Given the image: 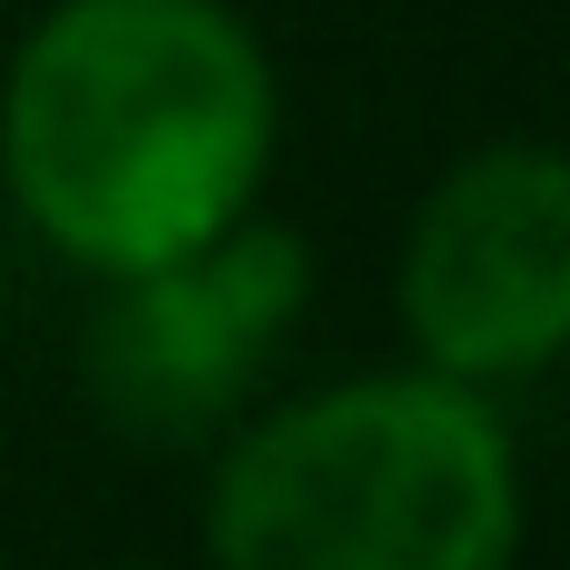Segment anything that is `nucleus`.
<instances>
[{"label": "nucleus", "mask_w": 570, "mask_h": 570, "mask_svg": "<svg viewBox=\"0 0 570 570\" xmlns=\"http://www.w3.org/2000/svg\"><path fill=\"white\" fill-rule=\"evenodd\" d=\"M281 80L230 0H50L0 80V180L90 281L190 261L261 210Z\"/></svg>", "instance_id": "obj_1"}, {"label": "nucleus", "mask_w": 570, "mask_h": 570, "mask_svg": "<svg viewBox=\"0 0 570 570\" xmlns=\"http://www.w3.org/2000/svg\"><path fill=\"white\" fill-rule=\"evenodd\" d=\"M521 451L491 391L351 371L220 431L210 570H521Z\"/></svg>", "instance_id": "obj_2"}, {"label": "nucleus", "mask_w": 570, "mask_h": 570, "mask_svg": "<svg viewBox=\"0 0 570 570\" xmlns=\"http://www.w3.org/2000/svg\"><path fill=\"white\" fill-rule=\"evenodd\" d=\"M401 331L411 371L461 391L541 381L570 341V160L551 140L461 150L401 230Z\"/></svg>", "instance_id": "obj_3"}, {"label": "nucleus", "mask_w": 570, "mask_h": 570, "mask_svg": "<svg viewBox=\"0 0 570 570\" xmlns=\"http://www.w3.org/2000/svg\"><path fill=\"white\" fill-rule=\"evenodd\" d=\"M301 311H311V240L271 210H240L190 261L110 281V301L80 341V381L120 441L200 451L240 421L250 381L281 361Z\"/></svg>", "instance_id": "obj_4"}]
</instances>
